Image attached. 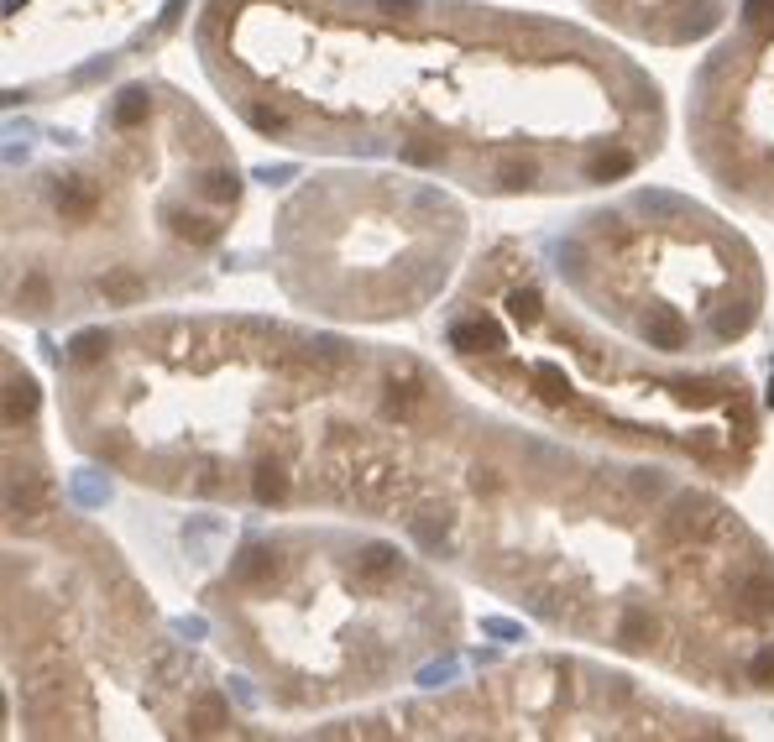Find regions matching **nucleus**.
I'll use <instances>...</instances> for the list:
<instances>
[{"label": "nucleus", "mask_w": 774, "mask_h": 742, "mask_svg": "<svg viewBox=\"0 0 774 742\" xmlns=\"http://www.w3.org/2000/svg\"><path fill=\"white\" fill-rule=\"evenodd\" d=\"M288 486H293V481H288V466H283V460H257V466H252V492H257L262 507L283 502Z\"/></svg>", "instance_id": "obj_1"}, {"label": "nucleus", "mask_w": 774, "mask_h": 742, "mask_svg": "<svg viewBox=\"0 0 774 742\" xmlns=\"http://www.w3.org/2000/svg\"><path fill=\"white\" fill-rule=\"evenodd\" d=\"M618 638H623L628 648H649V643H654V622H649V612H628V617L618 622Z\"/></svg>", "instance_id": "obj_2"}, {"label": "nucleus", "mask_w": 774, "mask_h": 742, "mask_svg": "<svg viewBox=\"0 0 774 742\" xmlns=\"http://www.w3.org/2000/svg\"><path fill=\"white\" fill-rule=\"evenodd\" d=\"M393 570H398V554L387 544H372L361 554V575H367V581H382V575H393Z\"/></svg>", "instance_id": "obj_3"}, {"label": "nucleus", "mask_w": 774, "mask_h": 742, "mask_svg": "<svg viewBox=\"0 0 774 742\" xmlns=\"http://www.w3.org/2000/svg\"><path fill=\"white\" fill-rule=\"evenodd\" d=\"M225 722H231V716H225V706L215 701V695H204L199 711L189 716V727H194V732H215V727H225Z\"/></svg>", "instance_id": "obj_4"}, {"label": "nucleus", "mask_w": 774, "mask_h": 742, "mask_svg": "<svg viewBox=\"0 0 774 742\" xmlns=\"http://www.w3.org/2000/svg\"><path fill=\"white\" fill-rule=\"evenodd\" d=\"M508 309H513V319L534 324V319H539V293H534V288H513V293H508Z\"/></svg>", "instance_id": "obj_5"}, {"label": "nucleus", "mask_w": 774, "mask_h": 742, "mask_svg": "<svg viewBox=\"0 0 774 742\" xmlns=\"http://www.w3.org/2000/svg\"><path fill=\"white\" fill-rule=\"evenodd\" d=\"M32 382H11V403H6V419L16 424V419H27V413H32Z\"/></svg>", "instance_id": "obj_6"}, {"label": "nucleus", "mask_w": 774, "mask_h": 742, "mask_svg": "<svg viewBox=\"0 0 774 742\" xmlns=\"http://www.w3.org/2000/svg\"><path fill=\"white\" fill-rule=\"evenodd\" d=\"M204 199H215V204L236 199V173H210L204 178Z\"/></svg>", "instance_id": "obj_7"}, {"label": "nucleus", "mask_w": 774, "mask_h": 742, "mask_svg": "<svg viewBox=\"0 0 774 742\" xmlns=\"http://www.w3.org/2000/svg\"><path fill=\"white\" fill-rule=\"evenodd\" d=\"M147 115V95H126L121 105H116V126H136Z\"/></svg>", "instance_id": "obj_8"}, {"label": "nucleus", "mask_w": 774, "mask_h": 742, "mask_svg": "<svg viewBox=\"0 0 774 742\" xmlns=\"http://www.w3.org/2000/svg\"><path fill=\"white\" fill-rule=\"evenodd\" d=\"M743 16H748V27H754V32H764V27H769V16H774V0H748Z\"/></svg>", "instance_id": "obj_9"}, {"label": "nucleus", "mask_w": 774, "mask_h": 742, "mask_svg": "<svg viewBox=\"0 0 774 742\" xmlns=\"http://www.w3.org/2000/svg\"><path fill=\"white\" fill-rule=\"evenodd\" d=\"M100 351H105V335H79V340H74V356H79V361H95Z\"/></svg>", "instance_id": "obj_10"}, {"label": "nucleus", "mask_w": 774, "mask_h": 742, "mask_svg": "<svg viewBox=\"0 0 774 742\" xmlns=\"http://www.w3.org/2000/svg\"><path fill=\"white\" fill-rule=\"evenodd\" d=\"M754 685H774V648H764L754 659Z\"/></svg>", "instance_id": "obj_11"}, {"label": "nucleus", "mask_w": 774, "mask_h": 742, "mask_svg": "<svg viewBox=\"0 0 774 742\" xmlns=\"http://www.w3.org/2000/svg\"><path fill=\"white\" fill-rule=\"evenodd\" d=\"M591 173H597V178H612V173H628V157H623V152H612V157H602V162H597V168H591Z\"/></svg>", "instance_id": "obj_12"}, {"label": "nucleus", "mask_w": 774, "mask_h": 742, "mask_svg": "<svg viewBox=\"0 0 774 742\" xmlns=\"http://www.w3.org/2000/svg\"><path fill=\"white\" fill-rule=\"evenodd\" d=\"M252 121H257L262 131H288V121H283L278 110H252Z\"/></svg>", "instance_id": "obj_13"}, {"label": "nucleus", "mask_w": 774, "mask_h": 742, "mask_svg": "<svg viewBox=\"0 0 774 742\" xmlns=\"http://www.w3.org/2000/svg\"><path fill=\"white\" fill-rule=\"evenodd\" d=\"M419 0H382V11H414Z\"/></svg>", "instance_id": "obj_14"}]
</instances>
